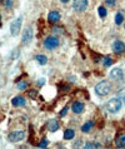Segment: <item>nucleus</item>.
Masks as SVG:
<instances>
[{
    "mask_svg": "<svg viewBox=\"0 0 125 149\" xmlns=\"http://www.w3.org/2000/svg\"><path fill=\"white\" fill-rule=\"evenodd\" d=\"M123 107V100L120 98H111L109 102H106L105 108L109 113H118Z\"/></svg>",
    "mask_w": 125,
    "mask_h": 149,
    "instance_id": "f257e3e1",
    "label": "nucleus"
},
{
    "mask_svg": "<svg viewBox=\"0 0 125 149\" xmlns=\"http://www.w3.org/2000/svg\"><path fill=\"white\" fill-rule=\"evenodd\" d=\"M110 90H111V85H110V83L106 80L98 83L97 86H95V93H97L99 97H105V95L110 93Z\"/></svg>",
    "mask_w": 125,
    "mask_h": 149,
    "instance_id": "f03ea898",
    "label": "nucleus"
},
{
    "mask_svg": "<svg viewBox=\"0 0 125 149\" xmlns=\"http://www.w3.org/2000/svg\"><path fill=\"white\" fill-rule=\"evenodd\" d=\"M59 43H60V41H59V39H58L56 36L50 35V36H48V38L44 40V47L47 49H49V50H53V49H55V48L59 47Z\"/></svg>",
    "mask_w": 125,
    "mask_h": 149,
    "instance_id": "7ed1b4c3",
    "label": "nucleus"
},
{
    "mask_svg": "<svg viewBox=\"0 0 125 149\" xmlns=\"http://www.w3.org/2000/svg\"><path fill=\"white\" fill-rule=\"evenodd\" d=\"M25 138V132L23 130H14L8 135V140L11 143H18L20 140H23Z\"/></svg>",
    "mask_w": 125,
    "mask_h": 149,
    "instance_id": "20e7f679",
    "label": "nucleus"
},
{
    "mask_svg": "<svg viewBox=\"0 0 125 149\" xmlns=\"http://www.w3.org/2000/svg\"><path fill=\"white\" fill-rule=\"evenodd\" d=\"M88 0H74L73 1V9L76 11V13H83L88 9Z\"/></svg>",
    "mask_w": 125,
    "mask_h": 149,
    "instance_id": "39448f33",
    "label": "nucleus"
},
{
    "mask_svg": "<svg viewBox=\"0 0 125 149\" xmlns=\"http://www.w3.org/2000/svg\"><path fill=\"white\" fill-rule=\"evenodd\" d=\"M22 22H23V16H19L18 19H15L14 22L10 24V33L12 36H16L20 31V28H22Z\"/></svg>",
    "mask_w": 125,
    "mask_h": 149,
    "instance_id": "423d86ee",
    "label": "nucleus"
},
{
    "mask_svg": "<svg viewBox=\"0 0 125 149\" xmlns=\"http://www.w3.org/2000/svg\"><path fill=\"white\" fill-rule=\"evenodd\" d=\"M109 75H110L111 79L114 80V81H116V83H120V81L124 79V73H123V70L120 69V68H114L110 72Z\"/></svg>",
    "mask_w": 125,
    "mask_h": 149,
    "instance_id": "0eeeda50",
    "label": "nucleus"
},
{
    "mask_svg": "<svg viewBox=\"0 0 125 149\" xmlns=\"http://www.w3.org/2000/svg\"><path fill=\"white\" fill-rule=\"evenodd\" d=\"M34 33H33V28L30 25H28L26 28L23 30V43L24 44H29L33 40Z\"/></svg>",
    "mask_w": 125,
    "mask_h": 149,
    "instance_id": "6e6552de",
    "label": "nucleus"
},
{
    "mask_svg": "<svg viewBox=\"0 0 125 149\" xmlns=\"http://www.w3.org/2000/svg\"><path fill=\"white\" fill-rule=\"evenodd\" d=\"M111 48H112V52H114L115 54H123L125 52V44L120 40H115L114 43H112Z\"/></svg>",
    "mask_w": 125,
    "mask_h": 149,
    "instance_id": "1a4fd4ad",
    "label": "nucleus"
},
{
    "mask_svg": "<svg viewBox=\"0 0 125 149\" xmlns=\"http://www.w3.org/2000/svg\"><path fill=\"white\" fill-rule=\"evenodd\" d=\"M72 109H73V111L75 114H80V113L84 111V104H83L81 102H75L73 104V107H72Z\"/></svg>",
    "mask_w": 125,
    "mask_h": 149,
    "instance_id": "9d476101",
    "label": "nucleus"
},
{
    "mask_svg": "<svg viewBox=\"0 0 125 149\" xmlns=\"http://www.w3.org/2000/svg\"><path fill=\"white\" fill-rule=\"evenodd\" d=\"M60 20V14L58 11H50L48 15V22L50 23H58Z\"/></svg>",
    "mask_w": 125,
    "mask_h": 149,
    "instance_id": "9b49d317",
    "label": "nucleus"
},
{
    "mask_svg": "<svg viewBox=\"0 0 125 149\" xmlns=\"http://www.w3.org/2000/svg\"><path fill=\"white\" fill-rule=\"evenodd\" d=\"M48 129L49 132H56L58 129H59V123H58V120H55V119H51V120L48 122Z\"/></svg>",
    "mask_w": 125,
    "mask_h": 149,
    "instance_id": "f8f14e48",
    "label": "nucleus"
},
{
    "mask_svg": "<svg viewBox=\"0 0 125 149\" xmlns=\"http://www.w3.org/2000/svg\"><path fill=\"white\" fill-rule=\"evenodd\" d=\"M11 104L14 107H24L25 105V99L23 97H15V98H12Z\"/></svg>",
    "mask_w": 125,
    "mask_h": 149,
    "instance_id": "ddd939ff",
    "label": "nucleus"
},
{
    "mask_svg": "<svg viewBox=\"0 0 125 149\" xmlns=\"http://www.w3.org/2000/svg\"><path fill=\"white\" fill-rule=\"evenodd\" d=\"M93 125H94V122L93 120H88L85 124H83V127H81V132L83 133H88L91 128H93Z\"/></svg>",
    "mask_w": 125,
    "mask_h": 149,
    "instance_id": "4468645a",
    "label": "nucleus"
},
{
    "mask_svg": "<svg viewBox=\"0 0 125 149\" xmlns=\"http://www.w3.org/2000/svg\"><path fill=\"white\" fill-rule=\"evenodd\" d=\"M74 136H75V130L74 129H66L64 132V139L70 140V139H73Z\"/></svg>",
    "mask_w": 125,
    "mask_h": 149,
    "instance_id": "2eb2a0df",
    "label": "nucleus"
},
{
    "mask_svg": "<svg viewBox=\"0 0 125 149\" xmlns=\"http://www.w3.org/2000/svg\"><path fill=\"white\" fill-rule=\"evenodd\" d=\"M35 59H36V61L39 63L40 65H45L48 63V58L45 56V55H43V54H39V55H36L35 56Z\"/></svg>",
    "mask_w": 125,
    "mask_h": 149,
    "instance_id": "dca6fc26",
    "label": "nucleus"
},
{
    "mask_svg": "<svg viewBox=\"0 0 125 149\" xmlns=\"http://www.w3.org/2000/svg\"><path fill=\"white\" fill-rule=\"evenodd\" d=\"M115 144H116V147H118V148H125V135L124 134L120 135L119 138L116 139Z\"/></svg>",
    "mask_w": 125,
    "mask_h": 149,
    "instance_id": "f3484780",
    "label": "nucleus"
},
{
    "mask_svg": "<svg viewBox=\"0 0 125 149\" xmlns=\"http://www.w3.org/2000/svg\"><path fill=\"white\" fill-rule=\"evenodd\" d=\"M123 22H124V15L122 13H118L115 15V24L120 25V24H123Z\"/></svg>",
    "mask_w": 125,
    "mask_h": 149,
    "instance_id": "a211bd4d",
    "label": "nucleus"
},
{
    "mask_svg": "<svg viewBox=\"0 0 125 149\" xmlns=\"http://www.w3.org/2000/svg\"><path fill=\"white\" fill-rule=\"evenodd\" d=\"M98 11H99V16H100V18H105L106 14H108V11H106V9L104 6H99Z\"/></svg>",
    "mask_w": 125,
    "mask_h": 149,
    "instance_id": "6ab92c4d",
    "label": "nucleus"
},
{
    "mask_svg": "<svg viewBox=\"0 0 125 149\" xmlns=\"http://www.w3.org/2000/svg\"><path fill=\"white\" fill-rule=\"evenodd\" d=\"M16 86H18V89H19V90H25V89L28 88V83H26V81H24V80H22V81H19V83H18V85H16Z\"/></svg>",
    "mask_w": 125,
    "mask_h": 149,
    "instance_id": "aec40b11",
    "label": "nucleus"
},
{
    "mask_svg": "<svg viewBox=\"0 0 125 149\" xmlns=\"http://www.w3.org/2000/svg\"><path fill=\"white\" fill-rule=\"evenodd\" d=\"M103 64L105 65V67H110V65L112 64V59L109 56H105V58H103Z\"/></svg>",
    "mask_w": 125,
    "mask_h": 149,
    "instance_id": "412c9836",
    "label": "nucleus"
},
{
    "mask_svg": "<svg viewBox=\"0 0 125 149\" xmlns=\"http://www.w3.org/2000/svg\"><path fill=\"white\" fill-rule=\"evenodd\" d=\"M48 144H49V140L45 138V139L41 140L39 144H38V147H39V148H45V147H48Z\"/></svg>",
    "mask_w": 125,
    "mask_h": 149,
    "instance_id": "4be33fe9",
    "label": "nucleus"
},
{
    "mask_svg": "<svg viewBox=\"0 0 125 149\" xmlns=\"http://www.w3.org/2000/svg\"><path fill=\"white\" fill-rule=\"evenodd\" d=\"M101 146L100 144H98V143H86L85 144V148L88 149V148H100Z\"/></svg>",
    "mask_w": 125,
    "mask_h": 149,
    "instance_id": "5701e85b",
    "label": "nucleus"
},
{
    "mask_svg": "<svg viewBox=\"0 0 125 149\" xmlns=\"http://www.w3.org/2000/svg\"><path fill=\"white\" fill-rule=\"evenodd\" d=\"M118 95H119V98H120V99H123V100H124V104H125V88L120 90Z\"/></svg>",
    "mask_w": 125,
    "mask_h": 149,
    "instance_id": "b1692460",
    "label": "nucleus"
},
{
    "mask_svg": "<svg viewBox=\"0 0 125 149\" xmlns=\"http://www.w3.org/2000/svg\"><path fill=\"white\" fill-rule=\"evenodd\" d=\"M28 94H29V97H30V98H35L36 97V95H38V92H36V90H29V92H28Z\"/></svg>",
    "mask_w": 125,
    "mask_h": 149,
    "instance_id": "393cba45",
    "label": "nucleus"
},
{
    "mask_svg": "<svg viewBox=\"0 0 125 149\" xmlns=\"http://www.w3.org/2000/svg\"><path fill=\"white\" fill-rule=\"evenodd\" d=\"M116 3V0H105V4L108 6H114Z\"/></svg>",
    "mask_w": 125,
    "mask_h": 149,
    "instance_id": "a878e982",
    "label": "nucleus"
},
{
    "mask_svg": "<svg viewBox=\"0 0 125 149\" xmlns=\"http://www.w3.org/2000/svg\"><path fill=\"white\" fill-rule=\"evenodd\" d=\"M68 110H69V108H68V107H65V108L63 109V110L60 111V113H59V115H60V117H65L66 113H68Z\"/></svg>",
    "mask_w": 125,
    "mask_h": 149,
    "instance_id": "bb28decb",
    "label": "nucleus"
},
{
    "mask_svg": "<svg viewBox=\"0 0 125 149\" xmlns=\"http://www.w3.org/2000/svg\"><path fill=\"white\" fill-rule=\"evenodd\" d=\"M4 4H5V8H8V9L12 6V1H11V0H5V1H4Z\"/></svg>",
    "mask_w": 125,
    "mask_h": 149,
    "instance_id": "cd10ccee",
    "label": "nucleus"
},
{
    "mask_svg": "<svg viewBox=\"0 0 125 149\" xmlns=\"http://www.w3.org/2000/svg\"><path fill=\"white\" fill-rule=\"evenodd\" d=\"M53 31H54V33H58V34H61V33L64 31V30H63L61 28H56V26H54V28H53Z\"/></svg>",
    "mask_w": 125,
    "mask_h": 149,
    "instance_id": "c85d7f7f",
    "label": "nucleus"
},
{
    "mask_svg": "<svg viewBox=\"0 0 125 149\" xmlns=\"http://www.w3.org/2000/svg\"><path fill=\"white\" fill-rule=\"evenodd\" d=\"M45 84V79H44V78H40V79H38V85H44Z\"/></svg>",
    "mask_w": 125,
    "mask_h": 149,
    "instance_id": "c756f323",
    "label": "nucleus"
},
{
    "mask_svg": "<svg viewBox=\"0 0 125 149\" xmlns=\"http://www.w3.org/2000/svg\"><path fill=\"white\" fill-rule=\"evenodd\" d=\"M70 0H61V3H69Z\"/></svg>",
    "mask_w": 125,
    "mask_h": 149,
    "instance_id": "7c9ffc66",
    "label": "nucleus"
},
{
    "mask_svg": "<svg viewBox=\"0 0 125 149\" xmlns=\"http://www.w3.org/2000/svg\"><path fill=\"white\" fill-rule=\"evenodd\" d=\"M0 22H1V16H0ZM0 25H1V23H0Z\"/></svg>",
    "mask_w": 125,
    "mask_h": 149,
    "instance_id": "2f4dec72",
    "label": "nucleus"
},
{
    "mask_svg": "<svg viewBox=\"0 0 125 149\" xmlns=\"http://www.w3.org/2000/svg\"><path fill=\"white\" fill-rule=\"evenodd\" d=\"M1 3H3V0H0V4H1Z\"/></svg>",
    "mask_w": 125,
    "mask_h": 149,
    "instance_id": "473e14b6",
    "label": "nucleus"
},
{
    "mask_svg": "<svg viewBox=\"0 0 125 149\" xmlns=\"http://www.w3.org/2000/svg\"><path fill=\"white\" fill-rule=\"evenodd\" d=\"M124 28H125V24H124Z\"/></svg>",
    "mask_w": 125,
    "mask_h": 149,
    "instance_id": "72a5a7b5",
    "label": "nucleus"
}]
</instances>
